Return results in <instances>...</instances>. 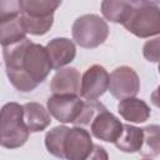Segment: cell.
Returning a JSON list of instances; mask_svg holds the SVG:
<instances>
[{
	"label": "cell",
	"instance_id": "1",
	"mask_svg": "<svg viewBox=\"0 0 160 160\" xmlns=\"http://www.w3.org/2000/svg\"><path fill=\"white\" fill-rule=\"evenodd\" d=\"M2 58L9 81L20 92L35 90L52 69L46 48L28 38L2 46Z\"/></svg>",
	"mask_w": 160,
	"mask_h": 160
},
{
	"label": "cell",
	"instance_id": "2",
	"mask_svg": "<svg viewBox=\"0 0 160 160\" xmlns=\"http://www.w3.org/2000/svg\"><path fill=\"white\" fill-rule=\"evenodd\" d=\"M0 132V144L5 149H18L28 141L30 130L24 121L22 105L11 101L2 106Z\"/></svg>",
	"mask_w": 160,
	"mask_h": 160
},
{
	"label": "cell",
	"instance_id": "3",
	"mask_svg": "<svg viewBox=\"0 0 160 160\" xmlns=\"http://www.w3.org/2000/svg\"><path fill=\"white\" fill-rule=\"evenodd\" d=\"M74 41L84 49H95L105 42L109 35L108 22L96 14L79 16L71 28Z\"/></svg>",
	"mask_w": 160,
	"mask_h": 160
},
{
	"label": "cell",
	"instance_id": "4",
	"mask_svg": "<svg viewBox=\"0 0 160 160\" xmlns=\"http://www.w3.org/2000/svg\"><path fill=\"white\" fill-rule=\"evenodd\" d=\"M122 26L140 39L160 35V8L152 4H136Z\"/></svg>",
	"mask_w": 160,
	"mask_h": 160
},
{
	"label": "cell",
	"instance_id": "5",
	"mask_svg": "<svg viewBox=\"0 0 160 160\" xmlns=\"http://www.w3.org/2000/svg\"><path fill=\"white\" fill-rule=\"evenodd\" d=\"M85 105L76 94H52L46 101V106L51 116L59 122H75L80 116Z\"/></svg>",
	"mask_w": 160,
	"mask_h": 160
},
{
	"label": "cell",
	"instance_id": "6",
	"mask_svg": "<svg viewBox=\"0 0 160 160\" xmlns=\"http://www.w3.org/2000/svg\"><path fill=\"white\" fill-rule=\"evenodd\" d=\"M140 90V79L138 72L126 65L119 66L110 74L109 81V91L110 94L118 99L122 100L126 98L136 96Z\"/></svg>",
	"mask_w": 160,
	"mask_h": 160
},
{
	"label": "cell",
	"instance_id": "7",
	"mask_svg": "<svg viewBox=\"0 0 160 160\" xmlns=\"http://www.w3.org/2000/svg\"><path fill=\"white\" fill-rule=\"evenodd\" d=\"M110 75L101 65H91L81 76L80 96L85 100H98L109 90Z\"/></svg>",
	"mask_w": 160,
	"mask_h": 160
},
{
	"label": "cell",
	"instance_id": "8",
	"mask_svg": "<svg viewBox=\"0 0 160 160\" xmlns=\"http://www.w3.org/2000/svg\"><path fill=\"white\" fill-rule=\"evenodd\" d=\"M94 145L90 132L81 126H75L69 129L65 138V159L69 160H85L90 159Z\"/></svg>",
	"mask_w": 160,
	"mask_h": 160
},
{
	"label": "cell",
	"instance_id": "9",
	"mask_svg": "<svg viewBox=\"0 0 160 160\" xmlns=\"http://www.w3.org/2000/svg\"><path fill=\"white\" fill-rule=\"evenodd\" d=\"M124 124L108 111L106 108L100 110L90 124V132L99 140L106 142H115L122 132Z\"/></svg>",
	"mask_w": 160,
	"mask_h": 160
},
{
	"label": "cell",
	"instance_id": "10",
	"mask_svg": "<svg viewBox=\"0 0 160 160\" xmlns=\"http://www.w3.org/2000/svg\"><path fill=\"white\" fill-rule=\"evenodd\" d=\"M52 65V69L59 70L70 64L76 56V48L72 40L68 38H55L45 46Z\"/></svg>",
	"mask_w": 160,
	"mask_h": 160
},
{
	"label": "cell",
	"instance_id": "11",
	"mask_svg": "<svg viewBox=\"0 0 160 160\" xmlns=\"http://www.w3.org/2000/svg\"><path fill=\"white\" fill-rule=\"evenodd\" d=\"M81 76L75 68L59 69L52 76L50 90L52 94H80Z\"/></svg>",
	"mask_w": 160,
	"mask_h": 160
},
{
	"label": "cell",
	"instance_id": "12",
	"mask_svg": "<svg viewBox=\"0 0 160 160\" xmlns=\"http://www.w3.org/2000/svg\"><path fill=\"white\" fill-rule=\"evenodd\" d=\"M118 111L124 120L136 124L145 122L151 115L149 105L144 100L135 96L120 100V102L118 104Z\"/></svg>",
	"mask_w": 160,
	"mask_h": 160
},
{
	"label": "cell",
	"instance_id": "13",
	"mask_svg": "<svg viewBox=\"0 0 160 160\" xmlns=\"http://www.w3.org/2000/svg\"><path fill=\"white\" fill-rule=\"evenodd\" d=\"M24 121L30 132H40L45 130L51 122V114L41 104L30 101L22 105Z\"/></svg>",
	"mask_w": 160,
	"mask_h": 160
},
{
	"label": "cell",
	"instance_id": "14",
	"mask_svg": "<svg viewBox=\"0 0 160 160\" xmlns=\"http://www.w3.org/2000/svg\"><path fill=\"white\" fill-rule=\"evenodd\" d=\"M135 5L131 0H102L101 12L106 20L124 25L130 18Z\"/></svg>",
	"mask_w": 160,
	"mask_h": 160
},
{
	"label": "cell",
	"instance_id": "15",
	"mask_svg": "<svg viewBox=\"0 0 160 160\" xmlns=\"http://www.w3.org/2000/svg\"><path fill=\"white\" fill-rule=\"evenodd\" d=\"M144 142V130L134 125L124 124L122 132L114 142L115 146L124 152H139Z\"/></svg>",
	"mask_w": 160,
	"mask_h": 160
},
{
	"label": "cell",
	"instance_id": "16",
	"mask_svg": "<svg viewBox=\"0 0 160 160\" xmlns=\"http://www.w3.org/2000/svg\"><path fill=\"white\" fill-rule=\"evenodd\" d=\"M26 31L21 22V15L16 19L0 22V42L1 46H8L26 38Z\"/></svg>",
	"mask_w": 160,
	"mask_h": 160
},
{
	"label": "cell",
	"instance_id": "17",
	"mask_svg": "<svg viewBox=\"0 0 160 160\" xmlns=\"http://www.w3.org/2000/svg\"><path fill=\"white\" fill-rule=\"evenodd\" d=\"M69 131V128L65 125L55 126L51 130H49L45 135V148L46 150L60 159H65V151H64V145H65V138Z\"/></svg>",
	"mask_w": 160,
	"mask_h": 160
},
{
	"label": "cell",
	"instance_id": "18",
	"mask_svg": "<svg viewBox=\"0 0 160 160\" xmlns=\"http://www.w3.org/2000/svg\"><path fill=\"white\" fill-rule=\"evenodd\" d=\"M144 142L139 151L142 158H156L160 155V125L152 124L142 128Z\"/></svg>",
	"mask_w": 160,
	"mask_h": 160
},
{
	"label": "cell",
	"instance_id": "19",
	"mask_svg": "<svg viewBox=\"0 0 160 160\" xmlns=\"http://www.w3.org/2000/svg\"><path fill=\"white\" fill-rule=\"evenodd\" d=\"M21 22L25 31L30 35H45L54 24V15L49 16H30L25 12L21 14Z\"/></svg>",
	"mask_w": 160,
	"mask_h": 160
},
{
	"label": "cell",
	"instance_id": "20",
	"mask_svg": "<svg viewBox=\"0 0 160 160\" xmlns=\"http://www.w3.org/2000/svg\"><path fill=\"white\" fill-rule=\"evenodd\" d=\"M61 2L62 0H22V12L30 16L54 15L55 10L61 5Z\"/></svg>",
	"mask_w": 160,
	"mask_h": 160
},
{
	"label": "cell",
	"instance_id": "21",
	"mask_svg": "<svg viewBox=\"0 0 160 160\" xmlns=\"http://www.w3.org/2000/svg\"><path fill=\"white\" fill-rule=\"evenodd\" d=\"M22 11V0H0V22L19 18Z\"/></svg>",
	"mask_w": 160,
	"mask_h": 160
},
{
	"label": "cell",
	"instance_id": "22",
	"mask_svg": "<svg viewBox=\"0 0 160 160\" xmlns=\"http://www.w3.org/2000/svg\"><path fill=\"white\" fill-rule=\"evenodd\" d=\"M105 106L99 102L98 100H85V105H84V109L80 114V116L78 118V120L74 122V125H78V126H86V125H90L92 119L95 118V115L102 110Z\"/></svg>",
	"mask_w": 160,
	"mask_h": 160
},
{
	"label": "cell",
	"instance_id": "23",
	"mask_svg": "<svg viewBox=\"0 0 160 160\" xmlns=\"http://www.w3.org/2000/svg\"><path fill=\"white\" fill-rule=\"evenodd\" d=\"M142 55L150 62H160V36L148 40L144 44Z\"/></svg>",
	"mask_w": 160,
	"mask_h": 160
},
{
	"label": "cell",
	"instance_id": "24",
	"mask_svg": "<svg viewBox=\"0 0 160 160\" xmlns=\"http://www.w3.org/2000/svg\"><path fill=\"white\" fill-rule=\"evenodd\" d=\"M90 159H108V154L105 152L102 146L94 145V150H92V154H91Z\"/></svg>",
	"mask_w": 160,
	"mask_h": 160
},
{
	"label": "cell",
	"instance_id": "25",
	"mask_svg": "<svg viewBox=\"0 0 160 160\" xmlns=\"http://www.w3.org/2000/svg\"><path fill=\"white\" fill-rule=\"evenodd\" d=\"M150 100H151L152 105H155L156 108L160 109V85L152 91V94H151V96H150Z\"/></svg>",
	"mask_w": 160,
	"mask_h": 160
},
{
	"label": "cell",
	"instance_id": "26",
	"mask_svg": "<svg viewBox=\"0 0 160 160\" xmlns=\"http://www.w3.org/2000/svg\"><path fill=\"white\" fill-rule=\"evenodd\" d=\"M135 4H152V5H160V0H131Z\"/></svg>",
	"mask_w": 160,
	"mask_h": 160
},
{
	"label": "cell",
	"instance_id": "27",
	"mask_svg": "<svg viewBox=\"0 0 160 160\" xmlns=\"http://www.w3.org/2000/svg\"><path fill=\"white\" fill-rule=\"evenodd\" d=\"M158 70H159V74H160V62H159V68H158Z\"/></svg>",
	"mask_w": 160,
	"mask_h": 160
}]
</instances>
